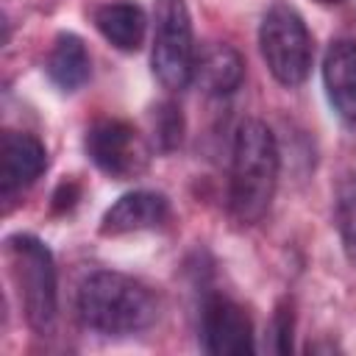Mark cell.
I'll return each instance as SVG.
<instances>
[{
	"label": "cell",
	"instance_id": "6",
	"mask_svg": "<svg viewBox=\"0 0 356 356\" xmlns=\"http://www.w3.org/2000/svg\"><path fill=\"white\" fill-rule=\"evenodd\" d=\"M83 147H86V156L92 159V164L117 181H128V178L142 175L147 170V161H150L147 142L125 120L106 117V120L92 122L86 128Z\"/></svg>",
	"mask_w": 356,
	"mask_h": 356
},
{
	"label": "cell",
	"instance_id": "7",
	"mask_svg": "<svg viewBox=\"0 0 356 356\" xmlns=\"http://www.w3.org/2000/svg\"><path fill=\"white\" fill-rule=\"evenodd\" d=\"M200 334H203V348L214 356L253 353V323L248 312L225 295H211L203 303Z\"/></svg>",
	"mask_w": 356,
	"mask_h": 356
},
{
	"label": "cell",
	"instance_id": "9",
	"mask_svg": "<svg viewBox=\"0 0 356 356\" xmlns=\"http://www.w3.org/2000/svg\"><path fill=\"white\" fill-rule=\"evenodd\" d=\"M47 167V150L33 134L8 131L0 145V186L3 197L28 189Z\"/></svg>",
	"mask_w": 356,
	"mask_h": 356
},
{
	"label": "cell",
	"instance_id": "3",
	"mask_svg": "<svg viewBox=\"0 0 356 356\" xmlns=\"http://www.w3.org/2000/svg\"><path fill=\"white\" fill-rule=\"evenodd\" d=\"M6 250L19 286L25 323L33 334L50 337L58 323V278L50 248L33 234H14L6 239Z\"/></svg>",
	"mask_w": 356,
	"mask_h": 356
},
{
	"label": "cell",
	"instance_id": "16",
	"mask_svg": "<svg viewBox=\"0 0 356 356\" xmlns=\"http://www.w3.org/2000/svg\"><path fill=\"white\" fill-rule=\"evenodd\" d=\"M270 331H273V339H275V350L289 353L292 350V331H295V314H292L289 300L278 303V309L273 314V323H270Z\"/></svg>",
	"mask_w": 356,
	"mask_h": 356
},
{
	"label": "cell",
	"instance_id": "8",
	"mask_svg": "<svg viewBox=\"0 0 356 356\" xmlns=\"http://www.w3.org/2000/svg\"><path fill=\"white\" fill-rule=\"evenodd\" d=\"M170 217V200L161 192L153 189H134L114 200L103 217H100V234L103 236H122L145 228H156L167 222Z\"/></svg>",
	"mask_w": 356,
	"mask_h": 356
},
{
	"label": "cell",
	"instance_id": "15",
	"mask_svg": "<svg viewBox=\"0 0 356 356\" xmlns=\"http://www.w3.org/2000/svg\"><path fill=\"white\" fill-rule=\"evenodd\" d=\"M184 142V114L181 106L167 100L156 106V145L164 153L178 150Z\"/></svg>",
	"mask_w": 356,
	"mask_h": 356
},
{
	"label": "cell",
	"instance_id": "10",
	"mask_svg": "<svg viewBox=\"0 0 356 356\" xmlns=\"http://www.w3.org/2000/svg\"><path fill=\"white\" fill-rule=\"evenodd\" d=\"M323 83L331 108L356 125V42L334 39L323 58Z\"/></svg>",
	"mask_w": 356,
	"mask_h": 356
},
{
	"label": "cell",
	"instance_id": "13",
	"mask_svg": "<svg viewBox=\"0 0 356 356\" xmlns=\"http://www.w3.org/2000/svg\"><path fill=\"white\" fill-rule=\"evenodd\" d=\"M95 25L103 33V39L111 42L117 50L134 53L145 42L147 17H145L142 6H136L131 0H117V3H106L95 11Z\"/></svg>",
	"mask_w": 356,
	"mask_h": 356
},
{
	"label": "cell",
	"instance_id": "17",
	"mask_svg": "<svg viewBox=\"0 0 356 356\" xmlns=\"http://www.w3.org/2000/svg\"><path fill=\"white\" fill-rule=\"evenodd\" d=\"M78 197H81L78 184H75V181H61L58 189L53 192V211H56V214L70 211V209L78 203Z\"/></svg>",
	"mask_w": 356,
	"mask_h": 356
},
{
	"label": "cell",
	"instance_id": "1",
	"mask_svg": "<svg viewBox=\"0 0 356 356\" xmlns=\"http://www.w3.org/2000/svg\"><path fill=\"white\" fill-rule=\"evenodd\" d=\"M75 309L86 328L106 337H131L156 323L159 298L125 273L92 270L78 284Z\"/></svg>",
	"mask_w": 356,
	"mask_h": 356
},
{
	"label": "cell",
	"instance_id": "12",
	"mask_svg": "<svg viewBox=\"0 0 356 356\" xmlns=\"http://www.w3.org/2000/svg\"><path fill=\"white\" fill-rule=\"evenodd\" d=\"M44 70H47V78L53 81V86H58L61 92L81 89L92 75V61H89V50L83 44V39L70 31L58 33L50 47Z\"/></svg>",
	"mask_w": 356,
	"mask_h": 356
},
{
	"label": "cell",
	"instance_id": "5",
	"mask_svg": "<svg viewBox=\"0 0 356 356\" xmlns=\"http://www.w3.org/2000/svg\"><path fill=\"white\" fill-rule=\"evenodd\" d=\"M195 39L186 0H156V36H153V75L164 89H184L195 70Z\"/></svg>",
	"mask_w": 356,
	"mask_h": 356
},
{
	"label": "cell",
	"instance_id": "2",
	"mask_svg": "<svg viewBox=\"0 0 356 356\" xmlns=\"http://www.w3.org/2000/svg\"><path fill=\"white\" fill-rule=\"evenodd\" d=\"M278 145L261 120H245L236 128L228 178V211L239 225L259 222L278 186Z\"/></svg>",
	"mask_w": 356,
	"mask_h": 356
},
{
	"label": "cell",
	"instance_id": "14",
	"mask_svg": "<svg viewBox=\"0 0 356 356\" xmlns=\"http://www.w3.org/2000/svg\"><path fill=\"white\" fill-rule=\"evenodd\" d=\"M337 228L342 250L356 267V175H348L337 189Z\"/></svg>",
	"mask_w": 356,
	"mask_h": 356
},
{
	"label": "cell",
	"instance_id": "11",
	"mask_svg": "<svg viewBox=\"0 0 356 356\" xmlns=\"http://www.w3.org/2000/svg\"><path fill=\"white\" fill-rule=\"evenodd\" d=\"M242 78H245V58L239 56L236 47L225 42H211L195 56L192 81L214 97L236 92Z\"/></svg>",
	"mask_w": 356,
	"mask_h": 356
},
{
	"label": "cell",
	"instance_id": "18",
	"mask_svg": "<svg viewBox=\"0 0 356 356\" xmlns=\"http://www.w3.org/2000/svg\"><path fill=\"white\" fill-rule=\"evenodd\" d=\"M314 3H323V6H337V3H345V0H314Z\"/></svg>",
	"mask_w": 356,
	"mask_h": 356
},
{
	"label": "cell",
	"instance_id": "4",
	"mask_svg": "<svg viewBox=\"0 0 356 356\" xmlns=\"http://www.w3.org/2000/svg\"><path fill=\"white\" fill-rule=\"evenodd\" d=\"M259 50L270 75L281 86L295 89L309 78L314 44L303 17L292 6L273 3L264 11L259 25Z\"/></svg>",
	"mask_w": 356,
	"mask_h": 356
}]
</instances>
